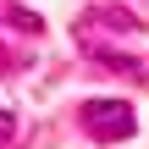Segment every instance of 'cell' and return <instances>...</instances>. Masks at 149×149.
<instances>
[{
	"label": "cell",
	"mask_w": 149,
	"mask_h": 149,
	"mask_svg": "<svg viewBox=\"0 0 149 149\" xmlns=\"http://www.w3.org/2000/svg\"><path fill=\"white\" fill-rule=\"evenodd\" d=\"M83 127H88V138H100V144H122V138L138 133V111H133L127 100H88V105H83Z\"/></svg>",
	"instance_id": "cell-1"
},
{
	"label": "cell",
	"mask_w": 149,
	"mask_h": 149,
	"mask_svg": "<svg viewBox=\"0 0 149 149\" xmlns=\"http://www.w3.org/2000/svg\"><path fill=\"white\" fill-rule=\"evenodd\" d=\"M94 61H100V66H111L116 77H144V66H138L133 55H111V50H94Z\"/></svg>",
	"instance_id": "cell-2"
},
{
	"label": "cell",
	"mask_w": 149,
	"mask_h": 149,
	"mask_svg": "<svg viewBox=\"0 0 149 149\" xmlns=\"http://www.w3.org/2000/svg\"><path fill=\"white\" fill-rule=\"evenodd\" d=\"M17 138V111H0V149Z\"/></svg>",
	"instance_id": "cell-3"
}]
</instances>
